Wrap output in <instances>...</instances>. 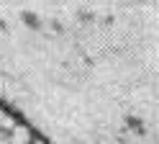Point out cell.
Returning a JSON list of instances; mask_svg holds the SVG:
<instances>
[{"label": "cell", "mask_w": 159, "mask_h": 144, "mask_svg": "<svg viewBox=\"0 0 159 144\" xmlns=\"http://www.w3.org/2000/svg\"><path fill=\"white\" fill-rule=\"evenodd\" d=\"M8 142H11V131L0 126V144H8Z\"/></svg>", "instance_id": "cell-1"}, {"label": "cell", "mask_w": 159, "mask_h": 144, "mask_svg": "<svg viewBox=\"0 0 159 144\" xmlns=\"http://www.w3.org/2000/svg\"><path fill=\"white\" fill-rule=\"evenodd\" d=\"M28 144H46V142H41V139H31Z\"/></svg>", "instance_id": "cell-2"}]
</instances>
